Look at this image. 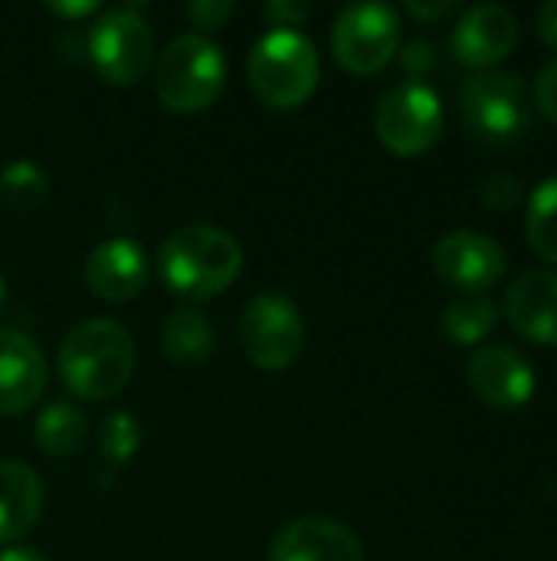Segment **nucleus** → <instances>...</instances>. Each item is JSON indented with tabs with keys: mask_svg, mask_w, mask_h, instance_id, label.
Returning a JSON list of instances; mask_svg holds the SVG:
<instances>
[{
	"mask_svg": "<svg viewBox=\"0 0 557 561\" xmlns=\"http://www.w3.org/2000/svg\"><path fill=\"white\" fill-rule=\"evenodd\" d=\"M164 286L190 302H207L233 286L243 270L240 240L213 224H194L174 230L158 253Z\"/></svg>",
	"mask_w": 557,
	"mask_h": 561,
	"instance_id": "1",
	"label": "nucleus"
},
{
	"mask_svg": "<svg viewBox=\"0 0 557 561\" xmlns=\"http://www.w3.org/2000/svg\"><path fill=\"white\" fill-rule=\"evenodd\" d=\"M135 375V342L115 319H85L59 348V381L82 401L115 398Z\"/></svg>",
	"mask_w": 557,
	"mask_h": 561,
	"instance_id": "2",
	"label": "nucleus"
},
{
	"mask_svg": "<svg viewBox=\"0 0 557 561\" xmlns=\"http://www.w3.org/2000/svg\"><path fill=\"white\" fill-rule=\"evenodd\" d=\"M250 85L269 108L289 112L305 105L322 76V59L315 43L299 30H269L256 39L250 53Z\"/></svg>",
	"mask_w": 557,
	"mask_h": 561,
	"instance_id": "3",
	"label": "nucleus"
},
{
	"mask_svg": "<svg viewBox=\"0 0 557 561\" xmlns=\"http://www.w3.org/2000/svg\"><path fill=\"white\" fill-rule=\"evenodd\" d=\"M227 85V53L207 33L174 36L154 62V92L171 112H204Z\"/></svg>",
	"mask_w": 557,
	"mask_h": 561,
	"instance_id": "4",
	"label": "nucleus"
},
{
	"mask_svg": "<svg viewBox=\"0 0 557 561\" xmlns=\"http://www.w3.org/2000/svg\"><path fill=\"white\" fill-rule=\"evenodd\" d=\"M460 112L479 138L512 141L529 128L532 95L519 72L479 69L460 89Z\"/></svg>",
	"mask_w": 557,
	"mask_h": 561,
	"instance_id": "5",
	"label": "nucleus"
},
{
	"mask_svg": "<svg viewBox=\"0 0 557 561\" xmlns=\"http://www.w3.org/2000/svg\"><path fill=\"white\" fill-rule=\"evenodd\" d=\"M374 131L381 145L401 158L423 154L443 131V99L423 79H404L391 85L374 112Z\"/></svg>",
	"mask_w": 557,
	"mask_h": 561,
	"instance_id": "6",
	"label": "nucleus"
},
{
	"mask_svg": "<svg viewBox=\"0 0 557 561\" xmlns=\"http://www.w3.org/2000/svg\"><path fill=\"white\" fill-rule=\"evenodd\" d=\"M89 59L112 85H135L154 62V30L135 7H108L89 30Z\"/></svg>",
	"mask_w": 557,
	"mask_h": 561,
	"instance_id": "7",
	"label": "nucleus"
},
{
	"mask_svg": "<svg viewBox=\"0 0 557 561\" xmlns=\"http://www.w3.org/2000/svg\"><path fill=\"white\" fill-rule=\"evenodd\" d=\"M240 345L263 371H286L305 348V322L286 293H259L246 302L240 319Z\"/></svg>",
	"mask_w": 557,
	"mask_h": 561,
	"instance_id": "8",
	"label": "nucleus"
},
{
	"mask_svg": "<svg viewBox=\"0 0 557 561\" xmlns=\"http://www.w3.org/2000/svg\"><path fill=\"white\" fill-rule=\"evenodd\" d=\"M401 46V13L381 0L345 7L332 26V53L355 76L381 72Z\"/></svg>",
	"mask_w": 557,
	"mask_h": 561,
	"instance_id": "9",
	"label": "nucleus"
},
{
	"mask_svg": "<svg viewBox=\"0 0 557 561\" xmlns=\"http://www.w3.org/2000/svg\"><path fill=\"white\" fill-rule=\"evenodd\" d=\"M506 250L483 230H450L433 247V270L463 293H486L506 273Z\"/></svg>",
	"mask_w": 557,
	"mask_h": 561,
	"instance_id": "10",
	"label": "nucleus"
},
{
	"mask_svg": "<svg viewBox=\"0 0 557 561\" xmlns=\"http://www.w3.org/2000/svg\"><path fill=\"white\" fill-rule=\"evenodd\" d=\"M519 43V16L506 3H473L453 26L450 46L466 66H492Z\"/></svg>",
	"mask_w": 557,
	"mask_h": 561,
	"instance_id": "11",
	"label": "nucleus"
},
{
	"mask_svg": "<svg viewBox=\"0 0 557 561\" xmlns=\"http://www.w3.org/2000/svg\"><path fill=\"white\" fill-rule=\"evenodd\" d=\"M469 385L492 408H522L538 388L532 362L509 345H483L469 358Z\"/></svg>",
	"mask_w": 557,
	"mask_h": 561,
	"instance_id": "12",
	"label": "nucleus"
},
{
	"mask_svg": "<svg viewBox=\"0 0 557 561\" xmlns=\"http://www.w3.org/2000/svg\"><path fill=\"white\" fill-rule=\"evenodd\" d=\"M49 381L43 348L20 329H0V414L30 411Z\"/></svg>",
	"mask_w": 557,
	"mask_h": 561,
	"instance_id": "13",
	"label": "nucleus"
},
{
	"mask_svg": "<svg viewBox=\"0 0 557 561\" xmlns=\"http://www.w3.org/2000/svg\"><path fill=\"white\" fill-rule=\"evenodd\" d=\"M266 561H364L361 539L325 516H302L282 526Z\"/></svg>",
	"mask_w": 557,
	"mask_h": 561,
	"instance_id": "14",
	"label": "nucleus"
},
{
	"mask_svg": "<svg viewBox=\"0 0 557 561\" xmlns=\"http://www.w3.org/2000/svg\"><path fill=\"white\" fill-rule=\"evenodd\" d=\"M85 286L108 302H128L135 299L148 283V256L144 250L128 237H108L85 256L82 266Z\"/></svg>",
	"mask_w": 557,
	"mask_h": 561,
	"instance_id": "15",
	"label": "nucleus"
},
{
	"mask_svg": "<svg viewBox=\"0 0 557 561\" xmlns=\"http://www.w3.org/2000/svg\"><path fill=\"white\" fill-rule=\"evenodd\" d=\"M506 319L529 342L557 345V273L555 270H525L506 289Z\"/></svg>",
	"mask_w": 557,
	"mask_h": 561,
	"instance_id": "16",
	"label": "nucleus"
},
{
	"mask_svg": "<svg viewBox=\"0 0 557 561\" xmlns=\"http://www.w3.org/2000/svg\"><path fill=\"white\" fill-rule=\"evenodd\" d=\"M46 490L33 467L0 460V546L20 542L43 513Z\"/></svg>",
	"mask_w": 557,
	"mask_h": 561,
	"instance_id": "17",
	"label": "nucleus"
},
{
	"mask_svg": "<svg viewBox=\"0 0 557 561\" xmlns=\"http://www.w3.org/2000/svg\"><path fill=\"white\" fill-rule=\"evenodd\" d=\"M213 342H217V332L210 319L194 306L174 309L161 325V348L181 368L204 365L213 355Z\"/></svg>",
	"mask_w": 557,
	"mask_h": 561,
	"instance_id": "18",
	"label": "nucleus"
},
{
	"mask_svg": "<svg viewBox=\"0 0 557 561\" xmlns=\"http://www.w3.org/2000/svg\"><path fill=\"white\" fill-rule=\"evenodd\" d=\"M85 434H89V424H85V414L69 404V401H53L43 408V414L36 417V427H33V437H36V447L49 457H72L79 454V447L85 444Z\"/></svg>",
	"mask_w": 557,
	"mask_h": 561,
	"instance_id": "19",
	"label": "nucleus"
},
{
	"mask_svg": "<svg viewBox=\"0 0 557 561\" xmlns=\"http://www.w3.org/2000/svg\"><path fill=\"white\" fill-rule=\"evenodd\" d=\"M499 322V306L486 293H460L443 309V329L456 345L483 342Z\"/></svg>",
	"mask_w": 557,
	"mask_h": 561,
	"instance_id": "20",
	"label": "nucleus"
},
{
	"mask_svg": "<svg viewBox=\"0 0 557 561\" xmlns=\"http://www.w3.org/2000/svg\"><path fill=\"white\" fill-rule=\"evenodd\" d=\"M529 240L542 253V260L557 263V174L545 178L529 197Z\"/></svg>",
	"mask_w": 557,
	"mask_h": 561,
	"instance_id": "21",
	"label": "nucleus"
},
{
	"mask_svg": "<svg viewBox=\"0 0 557 561\" xmlns=\"http://www.w3.org/2000/svg\"><path fill=\"white\" fill-rule=\"evenodd\" d=\"M0 194L13 210H36L49 194V178L36 161L16 158L0 171Z\"/></svg>",
	"mask_w": 557,
	"mask_h": 561,
	"instance_id": "22",
	"label": "nucleus"
},
{
	"mask_svg": "<svg viewBox=\"0 0 557 561\" xmlns=\"http://www.w3.org/2000/svg\"><path fill=\"white\" fill-rule=\"evenodd\" d=\"M98 447L115 463L131 460L138 454V447H141V427H138V421L131 414H125V411L108 414L102 421V427H98Z\"/></svg>",
	"mask_w": 557,
	"mask_h": 561,
	"instance_id": "23",
	"label": "nucleus"
},
{
	"mask_svg": "<svg viewBox=\"0 0 557 561\" xmlns=\"http://www.w3.org/2000/svg\"><path fill=\"white\" fill-rule=\"evenodd\" d=\"M263 16L272 30H295L312 16V3H305V0H269L263 7Z\"/></svg>",
	"mask_w": 557,
	"mask_h": 561,
	"instance_id": "24",
	"label": "nucleus"
},
{
	"mask_svg": "<svg viewBox=\"0 0 557 561\" xmlns=\"http://www.w3.org/2000/svg\"><path fill=\"white\" fill-rule=\"evenodd\" d=\"M519 194H522V181L509 171H496L483 181V197L499 210H509L519 201Z\"/></svg>",
	"mask_w": 557,
	"mask_h": 561,
	"instance_id": "25",
	"label": "nucleus"
},
{
	"mask_svg": "<svg viewBox=\"0 0 557 561\" xmlns=\"http://www.w3.org/2000/svg\"><path fill=\"white\" fill-rule=\"evenodd\" d=\"M184 10H187V16H190L194 26H200V30H217V26L227 23V16L236 10V3H233V0H194V3H187Z\"/></svg>",
	"mask_w": 557,
	"mask_h": 561,
	"instance_id": "26",
	"label": "nucleus"
},
{
	"mask_svg": "<svg viewBox=\"0 0 557 561\" xmlns=\"http://www.w3.org/2000/svg\"><path fill=\"white\" fill-rule=\"evenodd\" d=\"M535 105L557 125V59L545 62L535 76Z\"/></svg>",
	"mask_w": 557,
	"mask_h": 561,
	"instance_id": "27",
	"label": "nucleus"
},
{
	"mask_svg": "<svg viewBox=\"0 0 557 561\" xmlns=\"http://www.w3.org/2000/svg\"><path fill=\"white\" fill-rule=\"evenodd\" d=\"M401 62L417 76V72H423V69H430V66H433V46H430V43H423V39H414V43L404 49Z\"/></svg>",
	"mask_w": 557,
	"mask_h": 561,
	"instance_id": "28",
	"label": "nucleus"
},
{
	"mask_svg": "<svg viewBox=\"0 0 557 561\" xmlns=\"http://www.w3.org/2000/svg\"><path fill=\"white\" fill-rule=\"evenodd\" d=\"M535 30H538V36L557 49V0H548V3H542L538 7V13H535Z\"/></svg>",
	"mask_w": 557,
	"mask_h": 561,
	"instance_id": "29",
	"label": "nucleus"
},
{
	"mask_svg": "<svg viewBox=\"0 0 557 561\" xmlns=\"http://www.w3.org/2000/svg\"><path fill=\"white\" fill-rule=\"evenodd\" d=\"M46 10H49V13H56V16H66V20H79V16L95 13V10H98V3H95V0H72V3L56 0V3H46Z\"/></svg>",
	"mask_w": 557,
	"mask_h": 561,
	"instance_id": "30",
	"label": "nucleus"
},
{
	"mask_svg": "<svg viewBox=\"0 0 557 561\" xmlns=\"http://www.w3.org/2000/svg\"><path fill=\"white\" fill-rule=\"evenodd\" d=\"M456 10V0H440V3H420V0H407V13L420 16V20H440L446 13Z\"/></svg>",
	"mask_w": 557,
	"mask_h": 561,
	"instance_id": "31",
	"label": "nucleus"
},
{
	"mask_svg": "<svg viewBox=\"0 0 557 561\" xmlns=\"http://www.w3.org/2000/svg\"><path fill=\"white\" fill-rule=\"evenodd\" d=\"M0 561H46V556L33 546H7L0 552Z\"/></svg>",
	"mask_w": 557,
	"mask_h": 561,
	"instance_id": "32",
	"label": "nucleus"
},
{
	"mask_svg": "<svg viewBox=\"0 0 557 561\" xmlns=\"http://www.w3.org/2000/svg\"><path fill=\"white\" fill-rule=\"evenodd\" d=\"M3 302H7V283H3V276H0V309H3Z\"/></svg>",
	"mask_w": 557,
	"mask_h": 561,
	"instance_id": "33",
	"label": "nucleus"
}]
</instances>
